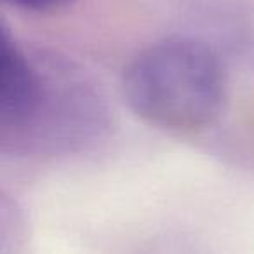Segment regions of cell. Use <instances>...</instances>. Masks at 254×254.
Wrapping results in <instances>:
<instances>
[{
  "label": "cell",
  "mask_w": 254,
  "mask_h": 254,
  "mask_svg": "<svg viewBox=\"0 0 254 254\" xmlns=\"http://www.w3.org/2000/svg\"><path fill=\"white\" fill-rule=\"evenodd\" d=\"M124 94L143 122L171 134H193L221 113L225 73L211 47L173 37L152 44L131 61Z\"/></svg>",
  "instance_id": "cell-1"
},
{
  "label": "cell",
  "mask_w": 254,
  "mask_h": 254,
  "mask_svg": "<svg viewBox=\"0 0 254 254\" xmlns=\"http://www.w3.org/2000/svg\"><path fill=\"white\" fill-rule=\"evenodd\" d=\"M7 2L18 5L21 9H26V11L46 12V11H54V9L64 7V5H68L73 0H7Z\"/></svg>",
  "instance_id": "cell-2"
}]
</instances>
